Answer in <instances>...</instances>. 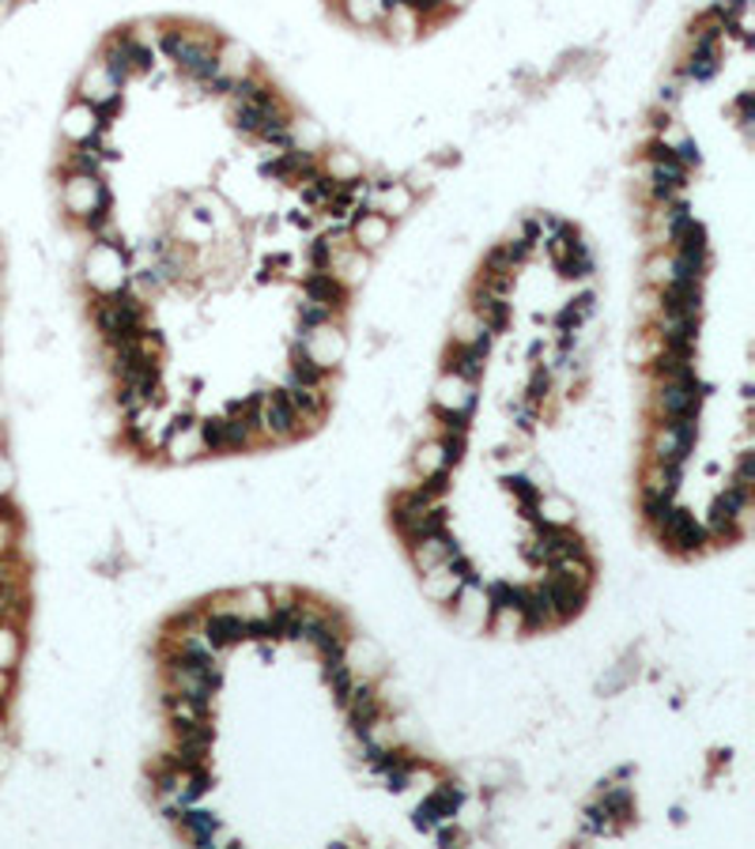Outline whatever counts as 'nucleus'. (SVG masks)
I'll return each instance as SVG.
<instances>
[{
  "label": "nucleus",
  "mask_w": 755,
  "mask_h": 849,
  "mask_svg": "<svg viewBox=\"0 0 755 849\" xmlns=\"http://www.w3.org/2000/svg\"><path fill=\"white\" fill-rule=\"evenodd\" d=\"M242 635L246 638H257V642H265V638H276L272 635V619H254V623H242Z\"/></svg>",
  "instance_id": "nucleus-30"
},
{
  "label": "nucleus",
  "mask_w": 755,
  "mask_h": 849,
  "mask_svg": "<svg viewBox=\"0 0 755 849\" xmlns=\"http://www.w3.org/2000/svg\"><path fill=\"white\" fill-rule=\"evenodd\" d=\"M473 313L480 318V326L487 329V332H503L506 326H510V307L499 299V294H487V291H480L476 294V307H473Z\"/></svg>",
  "instance_id": "nucleus-9"
},
{
  "label": "nucleus",
  "mask_w": 755,
  "mask_h": 849,
  "mask_svg": "<svg viewBox=\"0 0 755 849\" xmlns=\"http://www.w3.org/2000/svg\"><path fill=\"white\" fill-rule=\"evenodd\" d=\"M16 653H19V642H16V635L8 631V627H0V669H12L16 665Z\"/></svg>",
  "instance_id": "nucleus-28"
},
{
  "label": "nucleus",
  "mask_w": 755,
  "mask_h": 849,
  "mask_svg": "<svg viewBox=\"0 0 755 849\" xmlns=\"http://www.w3.org/2000/svg\"><path fill=\"white\" fill-rule=\"evenodd\" d=\"M668 495H673V491H649V495H646L643 510H646V518L654 521V525L662 521L668 510H673V499H668Z\"/></svg>",
  "instance_id": "nucleus-26"
},
{
  "label": "nucleus",
  "mask_w": 755,
  "mask_h": 849,
  "mask_svg": "<svg viewBox=\"0 0 755 849\" xmlns=\"http://www.w3.org/2000/svg\"><path fill=\"white\" fill-rule=\"evenodd\" d=\"M487 593H491V612H495V616H499V612H510V608L518 605V589H510L506 581H495V586L487 589Z\"/></svg>",
  "instance_id": "nucleus-24"
},
{
  "label": "nucleus",
  "mask_w": 755,
  "mask_h": 849,
  "mask_svg": "<svg viewBox=\"0 0 755 849\" xmlns=\"http://www.w3.org/2000/svg\"><path fill=\"white\" fill-rule=\"evenodd\" d=\"M514 612H521V619H525V627H544L552 619V612H548V600H544V593L540 589H518V605H514Z\"/></svg>",
  "instance_id": "nucleus-10"
},
{
  "label": "nucleus",
  "mask_w": 755,
  "mask_h": 849,
  "mask_svg": "<svg viewBox=\"0 0 755 849\" xmlns=\"http://www.w3.org/2000/svg\"><path fill=\"white\" fill-rule=\"evenodd\" d=\"M261 423L269 427L272 435H280V438H291L295 431H299V412H295V404H291V397L284 393V389H272V393H265L261 397Z\"/></svg>",
  "instance_id": "nucleus-5"
},
{
  "label": "nucleus",
  "mask_w": 755,
  "mask_h": 849,
  "mask_svg": "<svg viewBox=\"0 0 755 849\" xmlns=\"http://www.w3.org/2000/svg\"><path fill=\"white\" fill-rule=\"evenodd\" d=\"M356 238L359 246H367V250H375V246H381L389 238V216L381 212H362L356 219Z\"/></svg>",
  "instance_id": "nucleus-12"
},
{
  "label": "nucleus",
  "mask_w": 755,
  "mask_h": 849,
  "mask_svg": "<svg viewBox=\"0 0 755 849\" xmlns=\"http://www.w3.org/2000/svg\"><path fill=\"white\" fill-rule=\"evenodd\" d=\"M291 370H295V381H302V386H314V389H318L321 378H325V367L306 348H295L291 351Z\"/></svg>",
  "instance_id": "nucleus-14"
},
{
  "label": "nucleus",
  "mask_w": 755,
  "mask_h": 849,
  "mask_svg": "<svg viewBox=\"0 0 755 849\" xmlns=\"http://www.w3.org/2000/svg\"><path fill=\"white\" fill-rule=\"evenodd\" d=\"M600 805H605L608 819H619V823H627V819H630V797L624 793V789H608Z\"/></svg>",
  "instance_id": "nucleus-23"
},
{
  "label": "nucleus",
  "mask_w": 755,
  "mask_h": 849,
  "mask_svg": "<svg viewBox=\"0 0 755 849\" xmlns=\"http://www.w3.org/2000/svg\"><path fill=\"white\" fill-rule=\"evenodd\" d=\"M200 442L212 453L242 450V446L250 442V427L238 423V419H205V423H200Z\"/></svg>",
  "instance_id": "nucleus-3"
},
{
  "label": "nucleus",
  "mask_w": 755,
  "mask_h": 849,
  "mask_svg": "<svg viewBox=\"0 0 755 849\" xmlns=\"http://www.w3.org/2000/svg\"><path fill=\"white\" fill-rule=\"evenodd\" d=\"M703 393H706V386H703L699 378H695V370H692V374H684V378H676V381H665V389H662V412H665L668 419H684V416L699 419Z\"/></svg>",
  "instance_id": "nucleus-1"
},
{
  "label": "nucleus",
  "mask_w": 755,
  "mask_h": 849,
  "mask_svg": "<svg viewBox=\"0 0 755 849\" xmlns=\"http://www.w3.org/2000/svg\"><path fill=\"white\" fill-rule=\"evenodd\" d=\"M181 827H186V831L197 838V846H208L219 823H216L212 812H181Z\"/></svg>",
  "instance_id": "nucleus-19"
},
{
  "label": "nucleus",
  "mask_w": 755,
  "mask_h": 849,
  "mask_svg": "<svg viewBox=\"0 0 755 849\" xmlns=\"http://www.w3.org/2000/svg\"><path fill=\"white\" fill-rule=\"evenodd\" d=\"M503 483H506V491H510V495H518L525 518H529V521H540V518H537V488H533V483L525 480V476H506Z\"/></svg>",
  "instance_id": "nucleus-20"
},
{
  "label": "nucleus",
  "mask_w": 755,
  "mask_h": 849,
  "mask_svg": "<svg viewBox=\"0 0 755 849\" xmlns=\"http://www.w3.org/2000/svg\"><path fill=\"white\" fill-rule=\"evenodd\" d=\"M438 823H443V819H438V812H435V808H431V805H427V800H424V805L416 808V827H419V831H435Z\"/></svg>",
  "instance_id": "nucleus-31"
},
{
  "label": "nucleus",
  "mask_w": 755,
  "mask_h": 849,
  "mask_svg": "<svg viewBox=\"0 0 755 849\" xmlns=\"http://www.w3.org/2000/svg\"><path fill=\"white\" fill-rule=\"evenodd\" d=\"M446 488H450V469H446V465H443V469H435L431 476H427V483H424V488H419L416 495L427 502V507H431L435 499H443Z\"/></svg>",
  "instance_id": "nucleus-21"
},
{
  "label": "nucleus",
  "mask_w": 755,
  "mask_h": 849,
  "mask_svg": "<svg viewBox=\"0 0 755 849\" xmlns=\"http://www.w3.org/2000/svg\"><path fill=\"white\" fill-rule=\"evenodd\" d=\"M443 4H454V8H465L468 0H443Z\"/></svg>",
  "instance_id": "nucleus-37"
},
{
  "label": "nucleus",
  "mask_w": 755,
  "mask_h": 849,
  "mask_svg": "<svg viewBox=\"0 0 755 849\" xmlns=\"http://www.w3.org/2000/svg\"><path fill=\"white\" fill-rule=\"evenodd\" d=\"M556 264H559V272L567 276V280H582V276L594 272V257H589V246L582 242V238L563 257H556Z\"/></svg>",
  "instance_id": "nucleus-13"
},
{
  "label": "nucleus",
  "mask_w": 755,
  "mask_h": 849,
  "mask_svg": "<svg viewBox=\"0 0 755 849\" xmlns=\"http://www.w3.org/2000/svg\"><path fill=\"white\" fill-rule=\"evenodd\" d=\"M332 318V310L329 307H321V302H306L302 307V332H310V329H318V326H325V321Z\"/></svg>",
  "instance_id": "nucleus-27"
},
{
  "label": "nucleus",
  "mask_w": 755,
  "mask_h": 849,
  "mask_svg": "<svg viewBox=\"0 0 755 849\" xmlns=\"http://www.w3.org/2000/svg\"><path fill=\"white\" fill-rule=\"evenodd\" d=\"M408 204H413V193H408L405 186H394V189L386 193V208H389L386 216H405Z\"/></svg>",
  "instance_id": "nucleus-29"
},
{
  "label": "nucleus",
  "mask_w": 755,
  "mask_h": 849,
  "mask_svg": "<svg viewBox=\"0 0 755 849\" xmlns=\"http://www.w3.org/2000/svg\"><path fill=\"white\" fill-rule=\"evenodd\" d=\"M302 291H306V299H310V302H321V307H329V310L344 302V283L332 272H325V269H318L314 276H306Z\"/></svg>",
  "instance_id": "nucleus-8"
},
{
  "label": "nucleus",
  "mask_w": 755,
  "mask_h": 849,
  "mask_svg": "<svg viewBox=\"0 0 755 849\" xmlns=\"http://www.w3.org/2000/svg\"><path fill=\"white\" fill-rule=\"evenodd\" d=\"M668 280H673V261L654 257V261H649V283H668Z\"/></svg>",
  "instance_id": "nucleus-32"
},
{
  "label": "nucleus",
  "mask_w": 755,
  "mask_h": 849,
  "mask_svg": "<svg viewBox=\"0 0 755 849\" xmlns=\"http://www.w3.org/2000/svg\"><path fill=\"white\" fill-rule=\"evenodd\" d=\"M703 288L699 280H668L665 283V313L668 318H699Z\"/></svg>",
  "instance_id": "nucleus-6"
},
{
  "label": "nucleus",
  "mask_w": 755,
  "mask_h": 849,
  "mask_svg": "<svg viewBox=\"0 0 755 849\" xmlns=\"http://www.w3.org/2000/svg\"><path fill=\"white\" fill-rule=\"evenodd\" d=\"M325 676H329V683H332V695H337V702H340V706H348L351 691H356V683H351V672H348V665H344V657H340V661H325Z\"/></svg>",
  "instance_id": "nucleus-18"
},
{
  "label": "nucleus",
  "mask_w": 755,
  "mask_h": 849,
  "mask_svg": "<svg viewBox=\"0 0 755 849\" xmlns=\"http://www.w3.org/2000/svg\"><path fill=\"white\" fill-rule=\"evenodd\" d=\"M544 393H548V374H544V370H537V374H533V386H529V397L540 400Z\"/></svg>",
  "instance_id": "nucleus-36"
},
{
  "label": "nucleus",
  "mask_w": 755,
  "mask_h": 849,
  "mask_svg": "<svg viewBox=\"0 0 755 849\" xmlns=\"http://www.w3.org/2000/svg\"><path fill=\"white\" fill-rule=\"evenodd\" d=\"M540 593H544V600H548L552 619H570V616L582 612V605H586L582 586H575V581H567V578H556V575L544 581Z\"/></svg>",
  "instance_id": "nucleus-4"
},
{
  "label": "nucleus",
  "mask_w": 755,
  "mask_h": 849,
  "mask_svg": "<svg viewBox=\"0 0 755 849\" xmlns=\"http://www.w3.org/2000/svg\"><path fill=\"white\" fill-rule=\"evenodd\" d=\"M205 638L216 646V650H219V646H231V642H238V638H242V619H238V616H223V612H219V616H208Z\"/></svg>",
  "instance_id": "nucleus-11"
},
{
  "label": "nucleus",
  "mask_w": 755,
  "mask_h": 849,
  "mask_svg": "<svg viewBox=\"0 0 755 849\" xmlns=\"http://www.w3.org/2000/svg\"><path fill=\"white\" fill-rule=\"evenodd\" d=\"M657 532H662L676 551H699L706 543V529L695 521V513H687L681 507H673L662 521H657Z\"/></svg>",
  "instance_id": "nucleus-2"
},
{
  "label": "nucleus",
  "mask_w": 755,
  "mask_h": 849,
  "mask_svg": "<svg viewBox=\"0 0 755 849\" xmlns=\"http://www.w3.org/2000/svg\"><path fill=\"white\" fill-rule=\"evenodd\" d=\"M752 472H755V461H752V453H744L737 465V488H744V491L752 488Z\"/></svg>",
  "instance_id": "nucleus-33"
},
{
  "label": "nucleus",
  "mask_w": 755,
  "mask_h": 849,
  "mask_svg": "<svg viewBox=\"0 0 755 849\" xmlns=\"http://www.w3.org/2000/svg\"><path fill=\"white\" fill-rule=\"evenodd\" d=\"M269 619H272V635L276 638H302V616H299V608L295 605H280Z\"/></svg>",
  "instance_id": "nucleus-17"
},
{
  "label": "nucleus",
  "mask_w": 755,
  "mask_h": 849,
  "mask_svg": "<svg viewBox=\"0 0 755 849\" xmlns=\"http://www.w3.org/2000/svg\"><path fill=\"white\" fill-rule=\"evenodd\" d=\"M427 805L435 808L438 819H446V816H454V808H457V805H461V793H457L454 786H443L431 800H427Z\"/></svg>",
  "instance_id": "nucleus-25"
},
{
  "label": "nucleus",
  "mask_w": 755,
  "mask_h": 849,
  "mask_svg": "<svg viewBox=\"0 0 755 849\" xmlns=\"http://www.w3.org/2000/svg\"><path fill=\"white\" fill-rule=\"evenodd\" d=\"M348 713H351V729H356V737H367V732L375 729L378 713H381L375 687L359 683L356 691H351V699H348Z\"/></svg>",
  "instance_id": "nucleus-7"
},
{
  "label": "nucleus",
  "mask_w": 755,
  "mask_h": 849,
  "mask_svg": "<svg viewBox=\"0 0 755 849\" xmlns=\"http://www.w3.org/2000/svg\"><path fill=\"white\" fill-rule=\"evenodd\" d=\"M216 61H219V72H223V69L227 72H246V69H250V53H246L242 46H235V42H227L223 53H219Z\"/></svg>",
  "instance_id": "nucleus-22"
},
{
  "label": "nucleus",
  "mask_w": 755,
  "mask_h": 849,
  "mask_svg": "<svg viewBox=\"0 0 755 849\" xmlns=\"http://www.w3.org/2000/svg\"><path fill=\"white\" fill-rule=\"evenodd\" d=\"M714 72H718V50H695L684 64L687 80H699V83L714 80Z\"/></svg>",
  "instance_id": "nucleus-15"
},
{
  "label": "nucleus",
  "mask_w": 755,
  "mask_h": 849,
  "mask_svg": "<svg viewBox=\"0 0 755 849\" xmlns=\"http://www.w3.org/2000/svg\"><path fill=\"white\" fill-rule=\"evenodd\" d=\"M200 793H208V775H205V770H197L193 781H189V793H186V800H193V797H200Z\"/></svg>",
  "instance_id": "nucleus-35"
},
{
  "label": "nucleus",
  "mask_w": 755,
  "mask_h": 849,
  "mask_svg": "<svg viewBox=\"0 0 755 849\" xmlns=\"http://www.w3.org/2000/svg\"><path fill=\"white\" fill-rule=\"evenodd\" d=\"M284 393L291 397V404H295V412H299V416H318L321 408H325V400L318 397V389H314V386H302V381H291V386L284 389Z\"/></svg>",
  "instance_id": "nucleus-16"
},
{
  "label": "nucleus",
  "mask_w": 755,
  "mask_h": 849,
  "mask_svg": "<svg viewBox=\"0 0 755 849\" xmlns=\"http://www.w3.org/2000/svg\"><path fill=\"white\" fill-rule=\"evenodd\" d=\"M329 253H332V242H314V250H310V261H314V269H325L329 264Z\"/></svg>",
  "instance_id": "nucleus-34"
}]
</instances>
